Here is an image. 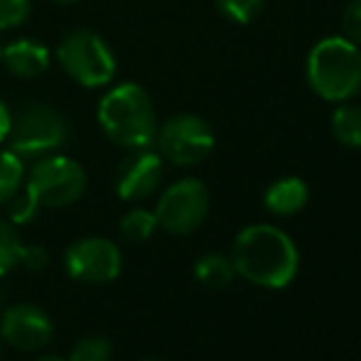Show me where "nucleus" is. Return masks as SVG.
<instances>
[{
	"mask_svg": "<svg viewBox=\"0 0 361 361\" xmlns=\"http://www.w3.org/2000/svg\"><path fill=\"white\" fill-rule=\"evenodd\" d=\"M99 126L121 147H150L157 135L155 106L143 86L126 81L101 99Z\"/></svg>",
	"mask_w": 361,
	"mask_h": 361,
	"instance_id": "obj_3",
	"label": "nucleus"
},
{
	"mask_svg": "<svg viewBox=\"0 0 361 361\" xmlns=\"http://www.w3.org/2000/svg\"><path fill=\"white\" fill-rule=\"evenodd\" d=\"M10 126H13V114H10V109L3 104V99H0V143L8 140Z\"/></svg>",
	"mask_w": 361,
	"mask_h": 361,
	"instance_id": "obj_25",
	"label": "nucleus"
},
{
	"mask_svg": "<svg viewBox=\"0 0 361 361\" xmlns=\"http://www.w3.org/2000/svg\"><path fill=\"white\" fill-rule=\"evenodd\" d=\"M307 84L322 101L344 104L361 94V47L347 37H324L310 49Z\"/></svg>",
	"mask_w": 361,
	"mask_h": 361,
	"instance_id": "obj_2",
	"label": "nucleus"
},
{
	"mask_svg": "<svg viewBox=\"0 0 361 361\" xmlns=\"http://www.w3.org/2000/svg\"><path fill=\"white\" fill-rule=\"evenodd\" d=\"M3 64L8 67L10 74L23 76V79H35V76L44 74L49 67V49L39 44L37 39H15L0 54Z\"/></svg>",
	"mask_w": 361,
	"mask_h": 361,
	"instance_id": "obj_12",
	"label": "nucleus"
},
{
	"mask_svg": "<svg viewBox=\"0 0 361 361\" xmlns=\"http://www.w3.org/2000/svg\"><path fill=\"white\" fill-rule=\"evenodd\" d=\"M233 271L248 283L281 290L298 276L300 256L295 241L283 228L253 224L236 236L231 248Z\"/></svg>",
	"mask_w": 361,
	"mask_h": 361,
	"instance_id": "obj_1",
	"label": "nucleus"
},
{
	"mask_svg": "<svg viewBox=\"0 0 361 361\" xmlns=\"http://www.w3.org/2000/svg\"><path fill=\"white\" fill-rule=\"evenodd\" d=\"M20 263H25V268H30V271H44L49 263V256L42 246H23Z\"/></svg>",
	"mask_w": 361,
	"mask_h": 361,
	"instance_id": "obj_24",
	"label": "nucleus"
},
{
	"mask_svg": "<svg viewBox=\"0 0 361 361\" xmlns=\"http://www.w3.org/2000/svg\"><path fill=\"white\" fill-rule=\"evenodd\" d=\"M23 157L13 150H0V204H8L23 185Z\"/></svg>",
	"mask_w": 361,
	"mask_h": 361,
	"instance_id": "obj_16",
	"label": "nucleus"
},
{
	"mask_svg": "<svg viewBox=\"0 0 361 361\" xmlns=\"http://www.w3.org/2000/svg\"><path fill=\"white\" fill-rule=\"evenodd\" d=\"M54 3H76V0H54Z\"/></svg>",
	"mask_w": 361,
	"mask_h": 361,
	"instance_id": "obj_27",
	"label": "nucleus"
},
{
	"mask_svg": "<svg viewBox=\"0 0 361 361\" xmlns=\"http://www.w3.org/2000/svg\"><path fill=\"white\" fill-rule=\"evenodd\" d=\"M160 155L172 165L190 167L202 162L214 150V130L195 114H180L170 118L155 135Z\"/></svg>",
	"mask_w": 361,
	"mask_h": 361,
	"instance_id": "obj_7",
	"label": "nucleus"
},
{
	"mask_svg": "<svg viewBox=\"0 0 361 361\" xmlns=\"http://www.w3.org/2000/svg\"><path fill=\"white\" fill-rule=\"evenodd\" d=\"M10 150L20 157H44L69 140L67 118L49 104L35 101L13 116Z\"/></svg>",
	"mask_w": 361,
	"mask_h": 361,
	"instance_id": "obj_4",
	"label": "nucleus"
},
{
	"mask_svg": "<svg viewBox=\"0 0 361 361\" xmlns=\"http://www.w3.org/2000/svg\"><path fill=\"white\" fill-rule=\"evenodd\" d=\"M20 253H23V241H20L18 231L13 228V224L0 219V276L18 266Z\"/></svg>",
	"mask_w": 361,
	"mask_h": 361,
	"instance_id": "obj_18",
	"label": "nucleus"
},
{
	"mask_svg": "<svg viewBox=\"0 0 361 361\" xmlns=\"http://www.w3.org/2000/svg\"><path fill=\"white\" fill-rule=\"evenodd\" d=\"M310 190L300 177H281L263 195L266 209L278 216H293L307 204Z\"/></svg>",
	"mask_w": 361,
	"mask_h": 361,
	"instance_id": "obj_13",
	"label": "nucleus"
},
{
	"mask_svg": "<svg viewBox=\"0 0 361 361\" xmlns=\"http://www.w3.org/2000/svg\"><path fill=\"white\" fill-rule=\"evenodd\" d=\"M57 62L76 84L101 89L116 76V54L101 35L91 30H74L59 42Z\"/></svg>",
	"mask_w": 361,
	"mask_h": 361,
	"instance_id": "obj_5",
	"label": "nucleus"
},
{
	"mask_svg": "<svg viewBox=\"0 0 361 361\" xmlns=\"http://www.w3.org/2000/svg\"><path fill=\"white\" fill-rule=\"evenodd\" d=\"M3 300H5V295H3V290H0V305H3Z\"/></svg>",
	"mask_w": 361,
	"mask_h": 361,
	"instance_id": "obj_28",
	"label": "nucleus"
},
{
	"mask_svg": "<svg viewBox=\"0 0 361 361\" xmlns=\"http://www.w3.org/2000/svg\"><path fill=\"white\" fill-rule=\"evenodd\" d=\"M69 276L81 283H109L121 273V251L114 241L99 236H89L74 241L69 246L67 256Z\"/></svg>",
	"mask_w": 361,
	"mask_h": 361,
	"instance_id": "obj_9",
	"label": "nucleus"
},
{
	"mask_svg": "<svg viewBox=\"0 0 361 361\" xmlns=\"http://www.w3.org/2000/svg\"><path fill=\"white\" fill-rule=\"evenodd\" d=\"M30 0H0V30H13L23 25L30 15Z\"/></svg>",
	"mask_w": 361,
	"mask_h": 361,
	"instance_id": "obj_22",
	"label": "nucleus"
},
{
	"mask_svg": "<svg viewBox=\"0 0 361 361\" xmlns=\"http://www.w3.org/2000/svg\"><path fill=\"white\" fill-rule=\"evenodd\" d=\"M162 180V155L150 147H133L116 170V195L126 202L150 197Z\"/></svg>",
	"mask_w": 361,
	"mask_h": 361,
	"instance_id": "obj_10",
	"label": "nucleus"
},
{
	"mask_svg": "<svg viewBox=\"0 0 361 361\" xmlns=\"http://www.w3.org/2000/svg\"><path fill=\"white\" fill-rule=\"evenodd\" d=\"M37 212H39L37 200H35V197L30 195L27 190H23V192L18 190L13 200L8 202V216H10V221H13L15 226L30 224L35 216H37Z\"/></svg>",
	"mask_w": 361,
	"mask_h": 361,
	"instance_id": "obj_21",
	"label": "nucleus"
},
{
	"mask_svg": "<svg viewBox=\"0 0 361 361\" xmlns=\"http://www.w3.org/2000/svg\"><path fill=\"white\" fill-rule=\"evenodd\" d=\"M207 214H209V192L204 182L195 177L170 185L155 207L157 226L170 233H192L202 226Z\"/></svg>",
	"mask_w": 361,
	"mask_h": 361,
	"instance_id": "obj_8",
	"label": "nucleus"
},
{
	"mask_svg": "<svg viewBox=\"0 0 361 361\" xmlns=\"http://www.w3.org/2000/svg\"><path fill=\"white\" fill-rule=\"evenodd\" d=\"M143 361H155V359H143Z\"/></svg>",
	"mask_w": 361,
	"mask_h": 361,
	"instance_id": "obj_29",
	"label": "nucleus"
},
{
	"mask_svg": "<svg viewBox=\"0 0 361 361\" xmlns=\"http://www.w3.org/2000/svg\"><path fill=\"white\" fill-rule=\"evenodd\" d=\"M111 342L104 337H84L74 344L69 361H111Z\"/></svg>",
	"mask_w": 361,
	"mask_h": 361,
	"instance_id": "obj_20",
	"label": "nucleus"
},
{
	"mask_svg": "<svg viewBox=\"0 0 361 361\" xmlns=\"http://www.w3.org/2000/svg\"><path fill=\"white\" fill-rule=\"evenodd\" d=\"M219 13L238 25H248L263 13L266 0H214Z\"/></svg>",
	"mask_w": 361,
	"mask_h": 361,
	"instance_id": "obj_19",
	"label": "nucleus"
},
{
	"mask_svg": "<svg viewBox=\"0 0 361 361\" xmlns=\"http://www.w3.org/2000/svg\"><path fill=\"white\" fill-rule=\"evenodd\" d=\"M25 190L39 207H69L84 195L86 172L72 157L44 155L30 170Z\"/></svg>",
	"mask_w": 361,
	"mask_h": 361,
	"instance_id": "obj_6",
	"label": "nucleus"
},
{
	"mask_svg": "<svg viewBox=\"0 0 361 361\" xmlns=\"http://www.w3.org/2000/svg\"><path fill=\"white\" fill-rule=\"evenodd\" d=\"M342 27H344V37L352 39L354 44L361 47V0H352V3L344 8Z\"/></svg>",
	"mask_w": 361,
	"mask_h": 361,
	"instance_id": "obj_23",
	"label": "nucleus"
},
{
	"mask_svg": "<svg viewBox=\"0 0 361 361\" xmlns=\"http://www.w3.org/2000/svg\"><path fill=\"white\" fill-rule=\"evenodd\" d=\"M0 334L15 349L37 352L54 337L52 319L35 305H13L0 317Z\"/></svg>",
	"mask_w": 361,
	"mask_h": 361,
	"instance_id": "obj_11",
	"label": "nucleus"
},
{
	"mask_svg": "<svg viewBox=\"0 0 361 361\" xmlns=\"http://www.w3.org/2000/svg\"><path fill=\"white\" fill-rule=\"evenodd\" d=\"M157 228V219L155 212L147 209H133L121 219V233L126 236V241L130 243H143L155 233Z\"/></svg>",
	"mask_w": 361,
	"mask_h": 361,
	"instance_id": "obj_17",
	"label": "nucleus"
},
{
	"mask_svg": "<svg viewBox=\"0 0 361 361\" xmlns=\"http://www.w3.org/2000/svg\"><path fill=\"white\" fill-rule=\"evenodd\" d=\"M0 54H3V47H0Z\"/></svg>",
	"mask_w": 361,
	"mask_h": 361,
	"instance_id": "obj_30",
	"label": "nucleus"
},
{
	"mask_svg": "<svg viewBox=\"0 0 361 361\" xmlns=\"http://www.w3.org/2000/svg\"><path fill=\"white\" fill-rule=\"evenodd\" d=\"M37 361H69V359H62V357H42V359H37Z\"/></svg>",
	"mask_w": 361,
	"mask_h": 361,
	"instance_id": "obj_26",
	"label": "nucleus"
},
{
	"mask_svg": "<svg viewBox=\"0 0 361 361\" xmlns=\"http://www.w3.org/2000/svg\"><path fill=\"white\" fill-rule=\"evenodd\" d=\"M195 276L207 288H226L233 281L236 271H233L231 258L221 256V253H207L197 261Z\"/></svg>",
	"mask_w": 361,
	"mask_h": 361,
	"instance_id": "obj_15",
	"label": "nucleus"
},
{
	"mask_svg": "<svg viewBox=\"0 0 361 361\" xmlns=\"http://www.w3.org/2000/svg\"><path fill=\"white\" fill-rule=\"evenodd\" d=\"M332 135L347 147H361V106L337 104L332 114Z\"/></svg>",
	"mask_w": 361,
	"mask_h": 361,
	"instance_id": "obj_14",
	"label": "nucleus"
}]
</instances>
